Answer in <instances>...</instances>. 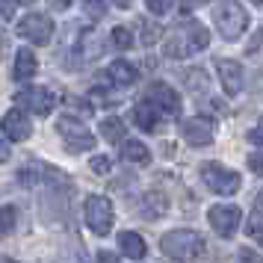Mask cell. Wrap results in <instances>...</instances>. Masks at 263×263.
<instances>
[{
    "label": "cell",
    "instance_id": "1",
    "mask_svg": "<svg viewBox=\"0 0 263 263\" xmlns=\"http://www.w3.org/2000/svg\"><path fill=\"white\" fill-rule=\"evenodd\" d=\"M207 45H210V33L204 30V24H198V21H183L166 39V57L183 60V57H190L195 50H204Z\"/></svg>",
    "mask_w": 263,
    "mask_h": 263
},
{
    "label": "cell",
    "instance_id": "2",
    "mask_svg": "<svg viewBox=\"0 0 263 263\" xmlns=\"http://www.w3.org/2000/svg\"><path fill=\"white\" fill-rule=\"evenodd\" d=\"M160 249L166 257L172 260H195L207 251V242L198 231H190V228H178V231H168L166 237L160 239Z\"/></svg>",
    "mask_w": 263,
    "mask_h": 263
},
{
    "label": "cell",
    "instance_id": "3",
    "mask_svg": "<svg viewBox=\"0 0 263 263\" xmlns=\"http://www.w3.org/2000/svg\"><path fill=\"white\" fill-rule=\"evenodd\" d=\"M213 24L228 42H234V39H239L246 33V27H249V12L239 6L237 0H222V3L213 6Z\"/></svg>",
    "mask_w": 263,
    "mask_h": 263
},
{
    "label": "cell",
    "instance_id": "4",
    "mask_svg": "<svg viewBox=\"0 0 263 263\" xmlns=\"http://www.w3.org/2000/svg\"><path fill=\"white\" fill-rule=\"evenodd\" d=\"M201 178L216 195H234L242 186V178H239L237 172H231L228 166H222V163H204Z\"/></svg>",
    "mask_w": 263,
    "mask_h": 263
},
{
    "label": "cell",
    "instance_id": "5",
    "mask_svg": "<svg viewBox=\"0 0 263 263\" xmlns=\"http://www.w3.org/2000/svg\"><path fill=\"white\" fill-rule=\"evenodd\" d=\"M57 130H60V136L65 139L68 151H74V154H83V151H89V148H95L92 130H89L86 124H80L77 119H71V116H60Z\"/></svg>",
    "mask_w": 263,
    "mask_h": 263
},
{
    "label": "cell",
    "instance_id": "6",
    "mask_svg": "<svg viewBox=\"0 0 263 263\" xmlns=\"http://www.w3.org/2000/svg\"><path fill=\"white\" fill-rule=\"evenodd\" d=\"M83 210H86V225L92 228L98 237H107L109 231H112V204H109V198L89 195Z\"/></svg>",
    "mask_w": 263,
    "mask_h": 263
},
{
    "label": "cell",
    "instance_id": "7",
    "mask_svg": "<svg viewBox=\"0 0 263 263\" xmlns=\"http://www.w3.org/2000/svg\"><path fill=\"white\" fill-rule=\"evenodd\" d=\"M18 36L27 39V42H33V45H48L50 39H53V21L42 12H30L18 24Z\"/></svg>",
    "mask_w": 263,
    "mask_h": 263
},
{
    "label": "cell",
    "instance_id": "8",
    "mask_svg": "<svg viewBox=\"0 0 263 263\" xmlns=\"http://www.w3.org/2000/svg\"><path fill=\"white\" fill-rule=\"evenodd\" d=\"M207 219H210V225H213V231L219 237H234L242 213H239L237 204H213V207L207 210Z\"/></svg>",
    "mask_w": 263,
    "mask_h": 263
},
{
    "label": "cell",
    "instance_id": "9",
    "mask_svg": "<svg viewBox=\"0 0 263 263\" xmlns=\"http://www.w3.org/2000/svg\"><path fill=\"white\" fill-rule=\"evenodd\" d=\"M145 98L154 101L157 109H160L163 116H168V119H178L180 116V95L168 83H163V80H154V83L148 86V89H145Z\"/></svg>",
    "mask_w": 263,
    "mask_h": 263
},
{
    "label": "cell",
    "instance_id": "10",
    "mask_svg": "<svg viewBox=\"0 0 263 263\" xmlns=\"http://www.w3.org/2000/svg\"><path fill=\"white\" fill-rule=\"evenodd\" d=\"M15 101L21 104L24 109H30V112H36V116H48L50 109H53V92H48L45 86H27V89H21L18 95H15Z\"/></svg>",
    "mask_w": 263,
    "mask_h": 263
},
{
    "label": "cell",
    "instance_id": "11",
    "mask_svg": "<svg viewBox=\"0 0 263 263\" xmlns=\"http://www.w3.org/2000/svg\"><path fill=\"white\" fill-rule=\"evenodd\" d=\"M216 71L222 77V86H225V95H239L242 86H246V71L237 60H216Z\"/></svg>",
    "mask_w": 263,
    "mask_h": 263
},
{
    "label": "cell",
    "instance_id": "12",
    "mask_svg": "<svg viewBox=\"0 0 263 263\" xmlns=\"http://www.w3.org/2000/svg\"><path fill=\"white\" fill-rule=\"evenodd\" d=\"M216 136V124L210 119H204V116H195V119L183 121V139L195 148H204V145H210Z\"/></svg>",
    "mask_w": 263,
    "mask_h": 263
},
{
    "label": "cell",
    "instance_id": "13",
    "mask_svg": "<svg viewBox=\"0 0 263 263\" xmlns=\"http://www.w3.org/2000/svg\"><path fill=\"white\" fill-rule=\"evenodd\" d=\"M0 130L6 133L12 142H24V139H30L33 127H30V119L24 116V109H9V112L0 119Z\"/></svg>",
    "mask_w": 263,
    "mask_h": 263
},
{
    "label": "cell",
    "instance_id": "14",
    "mask_svg": "<svg viewBox=\"0 0 263 263\" xmlns=\"http://www.w3.org/2000/svg\"><path fill=\"white\" fill-rule=\"evenodd\" d=\"M160 109H157L154 101H148V98H139V104L133 107V119H136V127H142V130H157V124H160Z\"/></svg>",
    "mask_w": 263,
    "mask_h": 263
},
{
    "label": "cell",
    "instance_id": "15",
    "mask_svg": "<svg viewBox=\"0 0 263 263\" xmlns=\"http://www.w3.org/2000/svg\"><path fill=\"white\" fill-rule=\"evenodd\" d=\"M168 210V198L163 195V192H145L142 201H139V213L145 216V219H160V216Z\"/></svg>",
    "mask_w": 263,
    "mask_h": 263
},
{
    "label": "cell",
    "instance_id": "16",
    "mask_svg": "<svg viewBox=\"0 0 263 263\" xmlns=\"http://www.w3.org/2000/svg\"><path fill=\"white\" fill-rule=\"evenodd\" d=\"M119 249L124 257H130V260H142L145 257V239L139 237V234H133V231H124V234H119Z\"/></svg>",
    "mask_w": 263,
    "mask_h": 263
},
{
    "label": "cell",
    "instance_id": "17",
    "mask_svg": "<svg viewBox=\"0 0 263 263\" xmlns=\"http://www.w3.org/2000/svg\"><path fill=\"white\" fill-rule=\"evenodd\" d=\"M107 74L112 77V83H116V86H133V83H136V77H139V71H136L127 60H116L112 65H109Z\"/></svg>",
    "mask_w": 263,
    "mask_h": 263
},
{
    "label": "cell",
    "instance_id": "18",
    "mask_svg": "<svg viewBox=\"0 0 263 263\" xmlns=\"http://www.w3.org/2000/svg\"><path fill=\"white\" fill-rule=\"evenodd\" d=\"M121 157H124L127 163H136V166H148V163H151V151H148L142 142H136V139H124Z\"/></svg>",
    "mask_w": 263,
    "mask_h": 263
},
{
    "label": "cell",
    "instance_id": "19",
    "mask_svg": "<svg viewBox=\"0 0 263 263\" xmlns=\"http://www.w3.org/2000/svg\"><path fill=\"white\" fill-rule=\"evenodd\" d=\"M36 74V53L30 48H21L15 57V80H30Z\"/></svg>",
    "mask_w": 263,
    "mask_h": 263
},
{
    "label": "cell",
    "instance_id": "20",
    "mask_svg": "<svg viewBox=\"0 0 263 263\" xmlns=\"http://www.w3.org/2000/svg\"><path fill=\"white\" fill-rule=\"evenodd\" d=\"M101 133H104V139H109V142H119V139H124L127 127H124V121H121V119L109 116V119L101 121Z\"/></svg>",
    "mask_w": 263,
    "mask_h": 263
},
{
    "label": "cell",
    "instance_id": "21",
    "mask_svg": "<svg viewBox=\"0 0 263 263\" xmlns=\"http://www.w3.org/2000/svg\"><path fill=\"white\" fill-rule=\"evenodd\" d=\"M15 207H0V239L3 237H9L15 231Z\"/></svg>",
    "mask_w": 263,
    "mask_h": 263
},
{
    "label": "cell",
    "instance_id": "22",
    "mask_svg": "<svg viewBox=\"0 0 263 263\" xmlns=\"http://www.w3.org/2000/svg\"><path fill=\"white\" fill-rule=\"evenodd\" d=\"M163 39V27L157 21H142V45H154Z\"/></svg>",
    "mask_w": 263,
    "mask_h": 263
},
{
    "label": "cell",
    "instance_id": "23",
    "mask_svg": "<svg viewBox=\"0 0 263 263\" xmlns=\"http://www.w3.org/2000/svg\"><path fill=\"white\" fill-rule=\"evenodd\" d=\"M112 45H116L119 50H127L133 45L130 30H127V27H112Z\"/></svg>",
    "mask_w": 263,
    "mask_h": 263
},
{
    "label": "cell",
    "instance_id": "24",
    "mask_svg": "<svg viewBox=\"0 0 263 263\" xmlns=\"http://www.w3.org/2000/svg\"><path fill=\"white\" fill-rule=\"evenodd\" d=\"M246 231H249V237H254V239H260V242H263V210H260V207L251 213L249 228H246Z\"/></svg>",
    "mask_w": 263,
    "mask_h": 263
},
{
    "label": "cell",
    "instance_id": "25",
    "mask_svg": "<svg viewBox=\"0 0 263 263\" xmlns=\"http://www.w3.org/2000/svg\"><path fill=\"white\" fill-rule=\"evenodd\" d=\"M183 83H186L192 92H195V89H204V86H207V77H204L201 68H192V71L183 74Z\"/></svg>",
    "mask_w": 263,
    "mask_h": 263
},
{
    "label": "cell",
    "instance_id": "26",
    "mask_svg": "<svg viewBox=\"0 0 263 263\" xmlns=\"http://www.w3.org/2000/svg\"><path fill=\"white\" fill-rule=\"evenodd\" d=\"M148 3V9L154 15H166V12H172V6H175V0H145Z\"/></svg>",
    "mask_w": 263,
    "mask_h": 263
},
{
    "label": "cell",
    "instance_id": "27",
    "mask_svg": "<svg viewBox=\"0 0 263 263\" xmlns=\"http://www.w3.org/2000/svg\"><path fill=\"white\" fill-rule=\"evenodd\" d=\"M89 168H92L95 175H107V172H109V157H92Z\"/></svg>",
    "mask_w": 263,
    "mask_h": 263
},
{
    "label": "cell",
    "instance_id": "28",
    "mask_svg": "<svg viewBox=\"0 0 263 263\" xmlns=\"http://www.w3.org/2000/svg\"><path fill=\"white\" fill-rule=\"evenodd\" d=\"M249 168L254 172V175H260V178H263V151H254V154H249Z\"/></svg>",
    "mask_w": 263,
    "mask_h": 263
},
{
    "label": "cell",
    "instance_id": "29",
    "mask_svg": "<svg viewBox=\"0 0 263 263\" xmlns=\"http://www.w3.org/2000/svg\"><path fill=\"white\" fill-rule=\"evenodd\" d=\"M86 9H89V15H95V18H101V15L107 12L104 0H86Z\"/></svg>",
    "mask_w": 263,
    "mask_h": 263
},
{
    "label": "cell",
    "instance_id": "30",
    "mask_svg": "<svg viewBox=\"0 0 263 263\" xmlns=\"http://www.w3.org/2000/svg\"><path fill=\"white\" fill-rule=\"evenodd\" d=\"M249 139H251L254 145H263V116H260V121H257V124L249 130Z\"/></svg>",
    "mask_w": 263,
    "mask_h": 263
},
{
    "label": "cell",
    "instance_id": "31",
    "mask_svg": "<svg viewBox=\"0 0 263 263\" xmlns=\"http://www.w3.org/2000/svg\"><path fill=\"white\" fill-rule=\"evenodd\" d=\"M0 15H3V18H12L15 15V0H0Z\"/></svg>",
    "mask_w": 263,
    "mask_h": 263
},
{
    "label": "cell",
    "instance_id": "32",
    "mask_svg": "<svg viewBox=\"0 0 263 263\" xmlns=\"http://www.w3.org/2000/svg\"><path fill=\"white\" fill-rule=\"evenodd\" d=\"M48 6H53V9H68V6H71V0H48Z\"/></svg>",
    "mask_w": 263,
    "mask_h": 263
},
{
    "label": "cell",
    "instance_id": "33",
    "mask_svg": "<svg viewBox=\"0 0 263 263\" xmlns=\"http://www.w3.org/2000/svg\"><path fill=\"white\" fill-rule=\"evenodd\" d=\"M6 160H9V145L0 139V163H6Z\"/></svg>",
    "mask_w": 263,
    "mask_h": 263
},
{
    "label": "cell",
    "instance_id": "34",
    "mask_svg": "<svg viewBox=\"0 0 263 263\" xmlns=\"http://www.w3.org/2000/svg\"><path fill=\"white\" fill-rule=\"evenodd\" d=\"M239 257H242V260H260V254H254V251H239Z\"/></svg>",
    "mask_w": 263,
    "mask_h": 263
},
{
    "label": "cell",
    "instance_id": "35",
    "mask_svg": "<svg viewBox=\"0 0 263 263\" xmlns=\"http://www.w3.org/2000/svg\"><path fill=\"white\" fill-rule=\"evenodd\" d=\"M116 3H119V6H127V3H130V0H116Z\"/></svg>",
    "mask_w": 263,
    "mask_h": 263
},
{
    "label": "cell",
    "instance_id": "36",
    "mask_svg": "<svg viewBox=\"0 0 263 263\" xmlns=\"http://www.w3.org/2000/svg\"><path fill=\"white\" fill-rule=\"evenodd\" d=\"M251 3H263V0H251Z\"/></svg>",
    "mask_w": 263,
    "mask_h": 263
},
{
    "label": "cell",
    "instance_id": "37",
    "mask_svg": "<svg viewBox=\"0 0 263 263\" xmlns=\"http://www.w3.org/2000/svg\"><path fill=\"white\" fill-rule=\"evenodd\" d=\"M27 3H30V0H27Z\"/></svg>",
    "mask_w": 263,
    "mask_h": 263
},
{
    "label": "cell",
    "instance_id": "38",
    "mask_svg": "<svg viewBox=\"0 0 263 263\" xmlns=\"http://www.w3.org/2000/svg\"><path fill=\"white\" fill-rule=\"evenodd\" d=\"M260 195H263V192H260Z\"/></svg>",
    "mask_w": 263,
    "mask_h": 263
}]
</instances>
